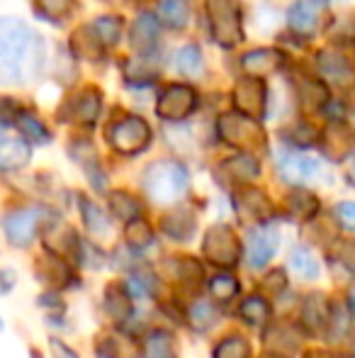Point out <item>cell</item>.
<instances>
[{
    "instance_id": "6da1fadb",
    "label": "cell",
    "mask_w": 355,
    "mask_h": 358,
    "mask_svg": "<svg viewBox=\"0 0 355 358\" xmlns=\"http://www.w3.org/2000/svg\"><path fill=\"white\" fill-rule=\"evenodd\" d=\"M0 57H3V71L8 78L24 80L29 78L44 59V44L37 34L22 22H3V37H0Z\"/></svg>"
},
{
    "instance_id": "7a4b0ae2",
    "label": "cell",
    "mask_w": 355,
    "mask_h": 358,
    "mask_svg": "<svg viewBox=\"0 0 355 358\" xmlns=\"http://www.w3.org/2000/svg\"><path fill=\"white\" fill-rule=\"evenodd\" d=\"M144 188L156 203H176L188 188V171L176 161H158L149 166L144 176Z\"/></svg>"
},
{
    "instance_id": "3957f363",
    "label": "cell",
    "mask_w": 355,
    "mask_h": 358,
    "mask_svg": "<svg viewBox=\"0 0 355 358\" xmlns=\"http://www.w3.org/2000/svg\"><path fill=\"white\" fill-rule=\"evenodd\" d=\"M109 142L122 154H137L149 142V127L142 117H127L109 129Z\"/></svg>"
},
{
    "instance_id": "277c9868",
    "label": "cell",
    "mask_w": 355,
    "mask_h": 358,
    "mask_svg": "<svg viewBox=\"0 0 355 358\" xmlns=\"http://www.w3.org/2000/svg\"><path fill=\"white\" fill-rule=\"evenodd\" d=\"M39 213L37 210H15V213L5 215V234H8L10 244L15 246H27L34 239V231H37Z\"/></svg>"
},
{
    "instance_id": "5b68a950",
    "label": "cell",
    "mask_w": 355,
    "mask_h": 358,
    "mask_svg": "<svg viewBox=\"0 0 355 358\" xmlns=\"http://www.w3.org/2000/svg\"><path fill=\"white\" fill-rule=\"evenodd\" d=\"M278 251V231L273 227H258L248 236V264L253 268H263Z\"/></svg>"
},
{
    "instance_id": "8992f818",
    "label": "cell",
    "mask_w": 355,
    "mask_h": 358,
    "mask_svg": "<svg viewBox=\"0 0 355 358\" xmlns=\"http://www.w3.org/2000/svg\"><path fill=\"white\" fill-rule=\"evenodd\" d=\"M326 15L324 0H297L289 13V22L297 32H317Z\"/></svg>"
},
{
    "instance_id": "52a82bcc",
    "label": "cell",
    "mask_w": 355,
    "mask_h": 358,
    "mask_svg": "<svg viewBox=\"0 0 355 358\" xmlns=\"http://www.w3.org/2000/svg\"><path fill=\"white\" fill-rule=\"evenodd\" d=\"M195 105V93L190 88H183V85H176V88H168L166 95L158 100V113L161 117H171V120H180L185 115H190Z\"/></svg>"
},
{
    "instance_id": "ba28073f",
    "label": "cell",
    "mask_w": 355,
    "mask_h": 358,
    "mask_svg": "<svg viewBox=\"0 0 355 358\" xmlns=\"http://www.w3.org/2000/svg\"><path fill=\"white\" fill-rule=\"evenodd\" d=\"M282 176L292 183H302V180H309L314 173L319 171V161L309 159V156H287L282 161Z\"/></svg>"
},
{
    "instance_id": "9c48e42d",
    "label": "cell",
    "mask_w": 355,
    "mask_h": 358,
    "mask_svg": "<svg viewBox=\"0 0 355 358\" xmlns=\"http://www.w3.org/2000/svg\"><path fill=\"white\" fill-rule=\"evenodd\" d=\"M132 42L142 54H149L156 47V17H153L151 13H144L142 17L137 20Z\"/></svg>"
},
{
    "instance_id": "30bf717a",
    "label": "cell",
    "mask_w": 355,
    "mask_h": 358,
    "mask_svg": "<svg viewBox=\"0 0 355 358\" xmlns=\"http://www.w3.org/2000/svg\"><path fill=\"white\" fill-rule=\"evenodd\" d=\"M27 159H29V151L20 139H10V137L3 139V146H0V164H3L5 171L20 169L22 164H27Z\"/></svg>"
},
{
    "instance_id": "8fae6325",
    "label": "cell",
    "mask_w": 355,
    "mask_h": 358,
    "mask_svg": "<svg viewBox=\"0 0 355 358\" xmlns=\"http://www.w3.org/2000/svg\"><path fill=\"white\" fill-rule=\"evenodd\" d=\"M161 17L168 27H176V29L185 27V24H188V17H190L188 3H185V0H163Z\"/></svg>"
},
{
    "instance_id": "7c38bea8",
    "label": "cell",
    "mask_w": 355,
    "mask_h": 358,
    "mask_svg": "<svg viewBox=\"0 0 355 358\" xmlns=\"http://www.w3.org/2000/svg\"><path fill=\"white\" fill-rule=\"evenodd\" d=\"M280 64H282V57L278 52H251L243 59V69L248 73H268L270 69L280 66Z\"/></svg>"
},
{
    "instance_id": "4fadbf2b",
    "label": "cell",
    "mask_w": 355,
    "mask_h": 358,
    "mask_svg": "<svg viewBox=\"0 0 355 358\" xmlns=\"http://www.w3.org/2000/svg\"><path fill=\"white\" fill-rule=\"evenodd\" d=\"M289 264H292V271L302 278H317L319 275V264L314 261L312 251L307 249H294L289 254Z\"/></svg>"
},
{
    "instance_id": "5bb4252c",
    "label": "cell",
    "mask_w": 355,
    "mask_h": 358,
    "mask_svg": "<svg viewBox=\"0 0 355 358\" xmlns=\"http://www.w3.org/2000/svg\"><path fill=\"white\" fill-rule=\"evenodd\" d=\"M144 356L146 358H176L171 336H168L166 331H156V334H151L146 341V349H144Z\"/></svg>"
},
{
    "instance_id": "9a60e30c",
    "label": "cell",
    "mask_w": 355,
    "mask_h": 358,
    "mask_svg": "<svg viewBox=\"0 0 355 358\" xmlns=\"http://www.w3.org/2000/svg\"><path fill=\"white\" fill-rule=\"evenodd\" d=\"M319 66H322V71L326 76H331L333 80H338V83H343V80H348V64L343 62L338 54H328L324 52L322 57H319Z\"/></svg>"
},
{
    "instance_id": "2e32d148",
    "label": "cell",
    "mask_w": 355,
    "mask_h": 358,
    "mask_svg": "<svg viewBox=\"0 0 355 358\" xmlns=\"http://www.w3.org/2000/svg\"><path fill=\"white\" fill-rule=\"evenodd\" d=\"M178 66H180V71L188 73V76H199V73H202L204 64H202V54H199V49L192 47V44L180 49Z\"/></svg>"
},
{
    "instance_id": "e0dca14e",
    "label": "cell",
    "mask_w": 355,
    "mask_h": 358,
    "mask_svg": "<svg viewBox=\"0 0 355 358\" xmlns=\"http://www.w3.org/2000/svg\"><path fill=\"white\" fill-rule=\"evenodd\" d=\"M241 317L251 324H263L268 320V305L261 297H251L241 305Z\"/></svg>"
},
{
    "instance_id": "ac0fdd59",
    "label": "cell",
    "mask_w": 355,
    "mask_h": 358,
    "mask_svg": "<svg viewBox=\"0 0 355 358\" xmlns=\"http://www.w3.org/2000/svg\"><path fill=\"white\" fill-rule=\"evenodd\" d=\"M81 205H83V220H86V227L93 234H98V231H107L109 222L105 220V215L100 213L98 208H95L93 203H88L86 198H81Z\"/></svg>"
},
{
    "instance_id": "d6986e66",
    "label": "cell",
    "mask_w": 355,
    "mask_h": 358,
    "mask_svg": "<svg viewBox=\"0 0 355 358\" xmlns=\"http://www.w3.org/2000/svg\"><path fill=\"white\" fill-rule=\"evenodd\" d=\"M17 127H20V132H24L27 137H32L34 142H49V132L44 129V124L37 122L34 117H29V115L17 117Z\"/></svg>"
},
{
    "instance_id": "ffe728a7",
    "label": "cell",
    "mask_w": 355,
    "mask_h": 358,
    "mask_svg": "<svg viewBox=\"0 0 355 358\" xmlns=\"http://www.w3.org/2000/svg\"><path fill=\"white\" fill-rule=\"evenodd\" d=\"M119 27H122V22H119L117 17H103L95 22V29L100 32V39H103L105 44H114L119 39Z\"/></svg>"
},
{
    "instance_id": "44dd1931",
    "label": "cell",
    "mask_w": 355,
    "mask_h": 358,
    "mask_svg": "<svg viewBox=\"0 0 355 358\" xmlns=\"http://www.w3.org/2000/svg\"><path fill=\"white\" fill-rule=\"evenodd\" d=\"M209 287H212V295L217 297V300H232L239 290L236 280L229 278V275H219V278H214Z\"/></svg>"
},
{
    "instance_id": "7402d4cb",
    "label": "cell",
    "mask_w": 355,
    "mask_h": 358,
    "mask_svg": "<svg viewBox=\"0 0 355 358\" xmlns=\"http://www.w3.org/2000/svg\"><path fill=\"white\" fill-rule=\"evenodd\" d=\"M214 320H217V312H214L209 305H204V302H202V305L192 307V324L197 327V329L204 331Z\"/></svg>"
},
{
    "instance_id": "603a6c76",
    "label": "cell",
    "mask_w": 355,
    "mask_h": 358,
    "mask_svg": "<svg viewBox=\"0 0 355 358\" xmlns=\"http://www.w3.org/2000/svg\"><path fill=\"white\" fill-rule=\"evenodd\" d=\"M336 217L341 220V224L346 229L355 231V203H341L336 208Z\"/></svg>"
},
{
    "instance_id": "cb8c5ba5",
    "label": "cell",
    "mask_w": 355,
    "mask_h": 358,
    "mask_svg": "<svg viewBox=\"0 0 355 358\" xmlns=\"http://www.w3.org/2000/svg\"><path fill=\"white\" fill-rule=\"evenodd\" d=\"M52 349H54V356L56 358H78L66 344H61V341H56V339H52Z\"/></svg>"
},
{
    "instance_id": "d4e9b609",
    "label": "cell",
    "mask_w": 355,
    "mask_h": 358,
    "mask_svg": "<svg viewBox=\"0 0 355 358\" xmlns=\"http://www.w3.org/2000/svg\"><path fill=\"white\" fill-rule=\"evenodd\" d=\"M100 358H105V356H100Z\"/></svg>"
}]
</instances>
